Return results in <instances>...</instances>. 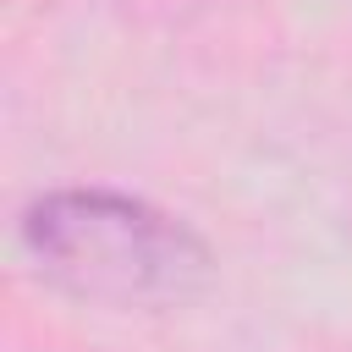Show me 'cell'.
I'll list each match as a JSON object with an SVG mask.
<instances>
[{"label":"cell","mask_w":352,"mask_h":352,"mask_svg":"<svg viewBox=\"0 0 352 352\" xmlns=\"http://www.w3.org/2000/svg\"><path fill=\"white\" fill-rule=\"evenodd\" d=\"M22 248L50 286L104 308H176L214 275V253L187 220L110 187L33 198L22 209Z\"/></svg>","instance_id":"cell-1"}]
</instances>
